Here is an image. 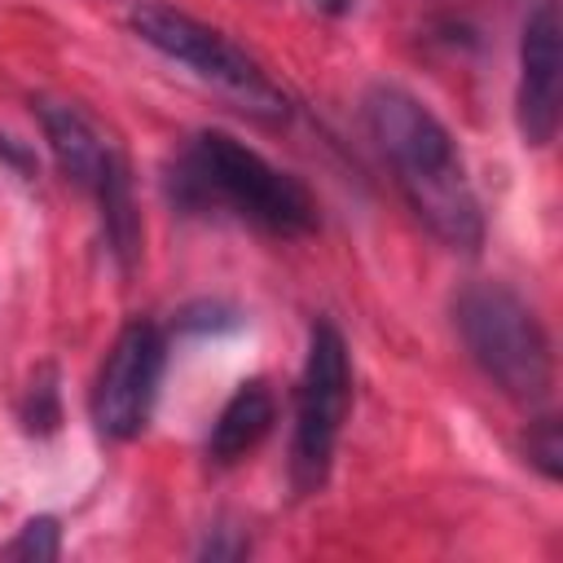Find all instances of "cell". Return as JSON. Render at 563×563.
Here are the masks:
<instances>
[{
    "label": "cell",
    "instance_id": "6da1fadb",
    "mask_svg": "<svg viewBox=\"0 0 563 563\" xmlns=\"http://www.w3.org/2000/svg\"><path fill=\"white\" fill-rule=\"evenodd\" d=\"M365 128L387 158L409 211L453 251H479L484 211L453 132L405 88L374 84L361 101Z\"/></svg>",
    "mask_w": 563,
    "mask_h": 563
},
{
    "label": "cell",
    "instance_id": "7a4b0ae2",
    "mask_svg": "<svg viewBox=\"0 0 563 563\" xmlns=\"http://www.w3.org/2000/svg\"><path fill=\"white\" fill-rule=\"evenodd\" d=\"M172 202L185 211H233L268 238H308L317 229V198L308 185L229 132H198L167 176Z\"/></svg>",
    "mask_w": 563,
    "mask_h": 563
},
{
    "label": "cell",
    "instance_id": "3957f363",
    "mask_svg": "<svg viewBox=\"0 0 563 563\" xmlns=\"http://www.w3.org/2000/svg\"><path fill=\"white\" fill-rule=\"evenodd\" d=\"M457 334L479 374L519 405H541L554 387V352L541 317L501 282H471L453 299Z\"/></svg>",
    "mask_w": 563,
    "mask_h": 563
},
{
    "label": "cell",
    "instance_id": "277c9868",
    "mask_svg": "<svg viewBox=\"0 0 563 563\" xmlns=\"http://www.w3.org/2000/svg\"><path fill=\"white\" fill-rule=\"evenodd\" d=\"M128 22L141 35V44H150L167 62L185 66L202 84L220 88L246 114H260V119H286L290 114V97L264 75V66L246 48H238L224 31L198 22L194 13L172 9L163 0H145V4L132 9Z\"/></svg>",
    "mask_w": 563,
    "mask_h": 563
},
{
    "label": "cell",
    "instance_id": "5b68a950",
    "mask_svg": "<svg viewBox=\"0 0 563 563\" xmlns=\"http://www.w3.org/2000/svg\"><path fill=\"white\" fill-rule=\"evenodd\" d=\"M347 405H352L347 343L334 321H312L308 356H303V374L295 391V440H290V484L299 497L325 484Z\"/></svg>",
    "mask_w": 563,
    "mask_h": 563
},
{
    "label": "cell",
    "instance_id": "8992f818",
    "mask_svg": "<svg viewBox=\"0 0 563 563\" xmlns=\"http://www.w3.org/2000/svg\"><path fill=\"white\" fill-rule=\"evenodd\" d=\"M167 369V334L154 321H128L92 383V422L106 440H136L154 413Z\"/></svg>",
    "mask_w": 563,
    "mask_h": 563
},
{
    "label": "cell",
    "instance_id": "52a82bcc",
    "mask_svg": "<svg viewBox=\"0 0 563 563\" xmlns=\"http://www.w3.org/2000/svg\"><path fill=\"white\" fill-rule=\"evenodd\" d=\"M559 97H563V26L559 4L541 0L519 40V88H515V119L519 136L532 150H545L559 132Z\"/></svg>",
    "mask_w": 563,
    "mask_h": 563
},
{
    "label": "cell",
    "instance_id": "ba28073f",
    "mask_svg": "<svg viewBox=\"0 0 563 563\" xmlns=\"http://www.w3.org/2000/svg\"><path fill=\"white\" fill-rule=\"evenodd\" d=\"M35 119H40V132L48 141V154L57 163V172L66 180H75L79 189L97 194V185L110 176V167L123 158L106 136L101 128L70 101H53V97H35Z\"/></svg>",
    "mask_w": 563,
    "mask_h": 563
},
{
    "label": "cell",
    "instance_id": "9c48e42d",
    "mask_svg": "<svg viewBox=\"0 0 563 563\" xmlns=\"http://www.w3.org/2000/svg\"><path fill=\"white\" fill-rule=\"evenodd\" d=\"M273 418H277V400H273V391H268L260 378L242 383V387L224 400L220 418L211 422L207 457H211L216 466H233V462H242V457L273 431Z\"/></svg>",
    "mask_w": 563,
    "mask_h": 563
},
{
    "label": "cell",
    "instance_id": "30bf717a",
    "mask_svg": "<svg viewBox=\"0 0 563 563\" xmlns=\"http://www.w3.org/2000/svg\"><path fill=\"white\" fill-rule=\"evenodd\" d=\"M18 418H22V427H26L31 435H53V431H57V422H62V400H57V374H53V365H44V369L31 378V387H26L22 405H18Z\"/></svg>",
    "mask_w": 563,
    "mask_h": 563
},
{
    "label": "cell",
    "instance_id": "8fae6325",
    "mask_svg": "<svg viewBox=\"0 0 563 563\" xmlns=\"http://www.w3.org/2000/svg\"><path fill=\"white\" fill-rule=\"evenodd\" d=\"M57 554H62V528H57V519H48V515L22 523L18 537L0 550V559H26V563H53Z\"/></svg>",
    "mask_w": 563,
    "mask_h": 563
},
{
    "label": "cell",
    "instance_id": "7c38bea8",
    "mask_svg": "<svg viewBox=\"0 0 563 563\" xmlns=\"http://www.w3.org/2000/svg\"><path fill=\"white\" fill-rule=\"evenodd\" d=\"M523 453H528V462H532L545 479H559V475H563V440H559V422H554L550 413L537 418V422H528Z\"/></svg>",
    "mask_w": 563,
    "mask_h": 563
},
{
    "label": "cell",
    "instance_id": "4fadbf2b",
    "mask_svg": "<svg viewBox=\"0 0 563 563\" xmlns=\"http://www.w3.org/2000/svg\"><path fill=\"white\" fill-rule=\"evenodd\" d=\"M0 158H4V163H9V167H13L18 176H26V180L35 176V154H31V150H26L22 141L4 136V132H0Z\"/></svg>",
    "mask_w": 563,
    "mask_h": 563
},
{
    "label": "cell",
    "instance_id": "5bb4252c",
    "mask_svg": "<svg viewBox=\"0 0 563 563\" xmlns=\"http://www.w3.org/2000/svg\"><path fill=\"white\" fill-rule=\"evenodd\" d=\"M356 4H361V0H312V9L325 13V18H347Z\"/></svg>",
    "mask_w": 563,
    "mask_h": 563
}]
</instances>
